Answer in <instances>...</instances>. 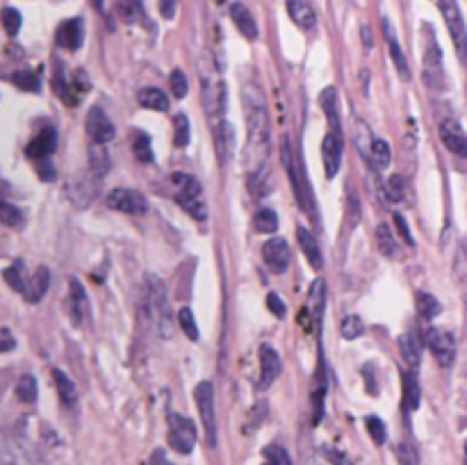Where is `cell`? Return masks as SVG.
<instances>
[{
  "label": "cell",
  "mask_w": 467,
  "mask_h": 465,
  "mask_svg": "<svg viewBox=\"0 0 467 465\" xmlns=\"http://www.w3.org/2000/svg\"><path fill=\"white\" fill-rule=\"evenodd\" d=\"M17 397L23 404H35L37 397H39V386H37V379L32 374H26L19 379L17 383Z\"/></svg>",
  "instance_id": "obj_31"
},
{
  "label": "cell",
  "mask_w": 467,
  "mask_h": 465,
  "mask_svg": "<svg viewBox=\"0 0 467 465\" xmlns=\"http://www.w3.org/2000/svg\"><path fill=\"white\" fill-rule=\"evenodd\" d=\"M137 98H140L142 108H146V110H155V112H166V110H169V98H166L164 91L158 89V87L142 89Z\"/></svg>",
  "instance_id": "obj_24"
},
{
  "label": "cell",
  "mask_w": 467,
  "mask_h": 465,
  "mask_svg": "<svg viewBox=\"0 0 467 465\" xmlns=\"http://www.w3.org/2000/svg\"><path fill=\"white\" fill-rule=\"evenodd\" d=\"M149 465H173V463L169 461V456L164 454V449H155V452L151 454Z\"/></svg>",
  "instance_id": "obj_52"
},
{
  "label": "cell",
  "mask_w": 467,
  "mask_h": 465,
  "mask_svg": "<svg viewBox=\"0 0 467 465\" xmlns=\"http://www.w3.org/2000/svg\"><path fill=\"white\" fill-rule=\"evenodd\" d=\"M175 7H178V0H160V14L164 19L175 17Z\"/></svg>",
  "instance_id": "obj_51"
},
{
  "label": "cell",
  "mask_w": 467,
  "mask_h": 465,
  "mask_svg": "<svg viewBox=\"0 0 467 465\" xmlns=\"http://www.w3.org/2000/svg\"><path fill=\"white\" fill-rule=\"evenodd\" d=\"M374 238H377V247H379V251L383 256H388V258L397 256V251H399V249H397L394 233L390 231L388 224H379L377 231H374Z\"/></svg>",
  "instance_id": "obj_27"
},
{
  "label": "cell",
  "mask_w": 467,
  "mask_h": 465,
  "mask_svg": "<svg viewBox=\"0 0 467 465\" xmlns=\"http://www.w3.org/2000/svg\"><path fill=\"white\" fill-rule=\"evenodd\" d=\"M287 12H289V19H292L298 28H303V30L315 28L317 17H315V12H312V7L308 3H303V0H289Z\"/></svg>",
  "instance_id": "obj_22"
},
{
  "label": "cell",
  "mask_w": 467,
  "mask_h": 465,
  "mask_svg": "<svg viewBox=\"0 0 467 465\" xmlns=\"http://www.w3.org/2000/svg\"><path fill=\"white\" fill-rule=\"evenodd\" d=\"M265 465H269V463H265Z\"/></svg>",
  "instance_id": "obj_55"
},
{
  "label": "cell",
  "mask_w": 467,
  "mask_h": 465,
  "mask_svg": "<svg viewBox=\"0 0 467 465\" xmlns=\"http://www.w3.org/2000/svg\"><path fill=\"white\" fill-rule=\"evenodd\" d=\"M89 169L94 176H105L110 169V155L105 151V144H91L89 146Z\"/></svg>",
  "instance_id": "obj_26"
},
{
  "label": "cell",
  "mask_w": 467,
  "mask_h": 465,
  "mask_svg": "<svg viewBox=\"0 0 467 465\" xmlns=\"http://www.w3.org/2000/svg\"><path fill=\"white\" fill-rule=\"evenodd\" d=\"M440 140L445 144V149H449L451 153L465 158L467 155V137L463 133V128L456 121H442L440 124Z\"/></svg>",
  "instance_id": "obj_16"
},
{
  "label": "cell",
  "mask_w": 467,
  "mask_h": 465,
  "mask_svg": "<svg viewBox=\"0 0 467 465\" xmlns=\"http://www.w3.org/2000/svg\"><path fill=\"white\" fill-rule=\"evenodd\" d=\"M383 32H385V41H388V48H390V57H392L397 73H399V78H401V80H408V78H410L408 62H406V55H403V50H401L399 41H397L394 30H392V26H390V21H388V19L383 21Z\"/></svg>",
  "instance_id": "obj_18"
},
{
  "label": "cell",
  "mask_w": 467,
  "mask_h": 465,
  "mask_svg": "<svg viewBox=\"0 0 467 465\" xmlns=\"http://www.w3.org/2000/svg\"><path fill=\"white\" fill-rule=\"evenodd\" d=\"M363 322H361V317H356V315H349V317H344V322L340 324V335L344 340H356V338H361L363 335Z\"/></svg>",
  "instance_id": "obj_37"
},
{
  "label": "cell",
  "mask_w": 467,
  "mask_h": 465,
  "mask_svg": "<svg viewBox=\"0 0 467 465\" xmlns=\"http://www.w3.org/2000/svg\"><path fill=\"white\" fill-rule=\"evenodd\" d=\"M12 80H14V85H17L19 89H23V91H32V94H39V91H41L39 78H37L35 73H30V71H17L12 75Z\"/></svg>",
  "instance_id": "obj_36"
},
{
  "label": "cell",
  "mask_w": 467,
  "mask_h": 465,
  "mask_svg": "<svg viewBox=\"0 0 467 465\" xmlns=\"http://www.w3.org/2000/svg\"><path fill=\"white\" fill-rule=\"evenodd\" d=\"M394 454H397V459H399L401 465H415V463H417V452H415V447L408 445V443H399V445H397Z\"/></svg>",
  "instance_id": "obj_47"
},
{
  "label": "cell",
  "mask_w": 467,
  "mask_h": 465,
  "mask_svg": "<svg viewBox=\"0 0 467 465\" xmlns=\"http://www.w3.org/2000/svg\"><path fill=\"white\" fill-rule=\"evenodd\" d=\"M178 322H180V329L185 331V335L189 340H198V326H196L194 312H191L189 308H180L178 310Z\"/></svg>",
  "instance_id": "obj_40"
},
{
  "label": "cell",
  "mask_w": 467,
  "mask_h": 465,
  "mask_svg": "<svg viewBox=\"0 0 467 465\" xmlns=\"http://www.w3.org/2000/svg\"><path fill=\"white\" fill-rule=\"evenodd\" d=\"M319 105L324 110L328 124H331V131L340 133V117H338V91L335 87H326L319 94Z\"/></svg>",
  "instance_id": "obj_23"
},
{
  "label": "cell",
  "mask_w": 467,
  "mask_h": 465,
  "mask_svg": "<svg viewBox=\"0 0 467 465\" xmlns=\"http://www.w3.org/2000/svg\"><path fill=\"white\" fill-rule=\"evenodd\" d=\"M263 260L274 274H283L289 267V247L283 238H271L263 247Z\"/></svg>",
  "instance_id": "obj_11"
},
{
  "label": "cell",
  "mask_w": 467,
  "mask_h": 465,
  "mask_svg": "<svg viewBox=\"0 0 467 465\" xmlns=\"http://www.w3.org/2000/svg\"><path fill=\"white\" fill-rule=\"evenodd\" d=\"M53 377H55V386H57L62 404H66V406H75V401H78V390H75L73 381L68 379L62 370H53Z\"/></svg>",
  "instance_id": "obj_25"
},
{
  "label": "cell",
  "mask_w": 467,
  "mask_h": 465,
  "mask_svg": "<svg viewBox=\"0 0 467 465\" xmlns=\"http://www.w3.org/2000/svg\"><path fill=\"white\" fill-rule=\"evenodd\" d=\"M365 424H367V431H370V436H372L374 443H377V445H383V443H385L388 429H385V424H383L381 417L370 415V417H367V420H365Z\"/></svg>",
  "instance_id": "obj_41"
},
{
  "label": "cell",
  "mask_w": 467,
  "mask_h": 465,
  "mask_svg": "<svg viewBox=\"0 0 467 465\" xmlns=\"http://www.w3.org/2000/svg\"><path fill=\"white\" fill-rule=\"evenodd\" d=\"M0 19H3V28H5V32H7V35H10V37L19 35L21 23H23L19 10H14V7H5L3 14H0Z\"/></svg>",
  "instance_id": "obj_39"
},
{
  "label": "cell",
  "mask_w": 467,
  "mask_h": 465,
  "mask_svg": "<svg viewBox=\"0 0 467 465\" xmlns=\"http://www.w3.org/2000/svg\"><path fill=\"white\" fill-rule=\"evenodd\" d=\"M55 149H57V131L53 126H46L26 146V155L39 162V160H46L48 155L55 153Z\"/></svg>",
  "instance_id": "obj_13"
},
{
  "label": "cell",
  "mask_w": 467,
  "mask_h": 465,
  "mask_svg": "<svg viewBox=\"0 0 467 465\" xmlns=\"http://www.w3.org/2000/svg\"><path fill=\"white\" fill-rule=\"evenodd\" d=\"M189 144V119L187 114H178L173 119V146L185 149Z\"/></svg>",
  "instance_id": "obj_33"
},
{
  "label": "cell",
  "mask_w": 467,
  "mask_h": 465,
  "mask_svg": "<svg viewBox=\"0 0 467 465\" xmlns=\"http://www.w3.org/2000/svg\"><path fill=\"white\" fill-rule=\"evenodd\" d=\"M244 98H247V162L251 160V173L265 169L263 158L267 151V112H265V98L263 94L251 87V94L244 89Z\"/></svg>",
  "instance_id": "obj_1"
},
{
  "label": "cell",
  "mask_w": 467,
  "mask_h": 465,
  "mask_svg": "<svg viewBox=\"0 0 467 465\" xmlns=\"http://www.w3.org/2000/svg\"><path fill=\"white\" fill-rule=\"evenodd\" d=\"M0 222H3L5 226L17 228V226H21V224H23V212L17 208V205L0 201Z\"/></svg>",
  "instance_id": "obj_38"
},
{
  "label": "cell",
  "mask_w": 467,
  "mask_h": 465,
  "mask_svg": "<svg viewBox=\"0 0 467 465\" xmlns=\"http://www.w3.org/2000/svg\"><path fill=\"white\" fill-rule=\"evenodd\" d=\"M440 5V12L442 17H445V23L449 28L451 37H454V41L458 48H463V39H465V21H463V14L458 10L456 0H438Z\"/></svg>",
  "instance_id": "obj_14"
},
{
  "label": "cell",
  "mask_w": 467,
  "mask_h": 465,
  "mask_svg": "<svg viewBox=\"0 0 467 465\" xmlns=\"http://www.w3.org/2000/svg\"><path fill=\"white\" fill-rule=\"evenodd\" d=\"M267 308H269L274 315H276L278 319H283L287 315V308H285V303H283V299L278 294H274V292H269L267 294Z\"/></svg>",
  "instance_id": "obj_48"
},
{
  "label": "cell",
  "mask_w": 467,
  "mask_h": 465,
  "mask_svg": "<svg viewBox=\"0 0 467 465\" xmlns=\"http://www.w3.org/2000/svg\"><path fill=\"white\" fill-rule=\"evenodd\" d=\"M169 445L180 454H189L196 445V426L185 415H169Z\"/></svg>",
  "instance_id": "obj_6"
},
{
  "label": "cell",
  "mask_w": 467,
  "mask_h": 465,
  "mask_svg": "<svg viewBox=\"0 0 467 465\" xmlns=\"http://www.w3.org/2000/svg\"><path fill=\"white\" fill-rule=\"evenodd\" d=\"M105 203L110 205L112 210L126 212V215H144V212L149 210L146 196L135 192V189H128V187L112 189V192L105 196Z\"/></svg>",
  "instance_id": "obj_7"
},
{
  "label": "cell",
  "mask_w": 467,
  "mask_h": 465,
  "mask_svg": "<svg viewBox=\"0 0 467 465\" xmlns=\"http://www.w3.org/2000/svg\"><path fill=\"white\" fill-rule=\"evenodd\" d=\"M419 386L412 374H406L403 377V410L406 413H412V410H417L419 406Z\"/></svg>",
  "instance_id": "obj_29"
},
{
  "label": "cell",
  "mask_w": 467,
  "mask_h": 465,
  "mask_svg": "<svg viewBox=\"0 0 467 465\" xmlns=\"http://www.w3.org/2000/svg\"><path fill=\"white\" fill-rule=\"evenodd\" d=\"M426 342H428V349H431L433 358L438 361L440 365H451L454 363V356H456V345H454V335L445 329H428L426 333Z\"/></svg>",
  "instance_id": "obj_8"
},
{
  "label": "cell",
  "mask_w": 467,
  "mask_h": 465,
  "mask_svg": "<svg viewBox=\"0 0 467 465\" xmlns=\"http://www.w3.org/2000/svg\"><path fill=\"white\" fill-rule=\"evenodd\" d=\"M280 374V356L274 347L263 345L260 347V381L258 388L260 390H267V388L274 386V381Z\"/></svg>",
  "instance_id": "obj_12"
},
{
  "label": "cell",
  "mask_w": 467,
  "mask_h": 465,
  "mask_svg": "<svg viewBox=\"0 0 467 465\" xmlns=\"http://www.w3.org/2000/svg\"><path fill=\"white\" fill-rule=\"evenodd\" d=\"M415 299H417V312H419V317H422V319H428V322H431L433 317H438V315H440L442 306H440V301L435 299L433 294H428V292H417V294H415Z\"/></svg>",
  "instance_id": "obj_28"
},
{
  "label": "cell",
  "mask_w": 467,
  "mask_h": 465,
  "mask_svg": "<svg viewBox=\"0 0 467 465\" xmlns=\"http://www.w3.org/2000/svg\"><path fill=\"white\" fill-rule=\"evenodd\" d=\"M171 182L175 185V201L189 217L205 222L208 219V205L203 201V189L201 182L189 173H173Z\"/></svg>",
  "instance_id": "obj_2"
},
{
  "label": "cell",
  "mask_w": 467,
  "mask_h": 465,
  "mask_svg": "<svg viewBox=\"0 0 467 465\" xmlns=\"http://www.w3.org/2000/svg\"><path fill=\"white\" fill-rule=\"evenodd\" d=\"M169 85H171V91H173L175 98H185L187 96V78H185V73H182L180 68H173V71H171Z\"/></svg>",
  "instance_id": "obj_45"
},
{
  "label": "cell",
  "mask_w": 467,
  "mask_h": 465,
  "mask_svg": "<svg viewBox=\"0 0 467 465\" xmlns=\"http://www.w3.org/2000/svg\"><path fill=\"white\" fill-rule=\"evenodd\" d=\"M117 14L124 23H137L144 17V7L140 0H117Z\"/></svg>",
  "instance_id": "obj_30"
},
{
  "label": "cell",
  "mask_w": 467,
  "mask_h": 465,
  "mask_svg": "<svg viewBox=\"0 0 467 465\" xmlns=\"http://www.w3.org/2000/svg\"><path fill=\"white\" fill-rule=\"evenodd\" d=\"M372 160L374 164L379 167V169H385L390 164V146L385 140H374L372 144Z\"/></svg>",
  "instance_id": "obj_42"
},
{
  "label": "cell",
  "mask_w": 467,
  "mask_h": 465,
  "mask_svg": "<svg viewBox=\"0 0 467 465\" xmlns=\"http://www.w3.org/2000/svg\"><path fill=\"white\" fill-rule=\"evenodd\" d=\"M399 349H401L403 361L408 365H412V368H417L422 354H419V345H417L415 335H401V338H399Z\"/></svg>",
  "instance_id": "obj_32"
},
{
  "label": "cell",
  "mask_w": 467,
  "mask_h": 465,
  "mask_svg": "<svg viewBox=\"0 0 467 465\" xmlns=\"http://www.w3.org/2000/svg\"><path fill=\"white\" fill-rule=\"evenodd\" d=\"M94 3H96V7H98V10H101V7H103V5H101L103 0H94Z\"/></svg>",
  "instance_id": "obj_54"
},
{
  "label": "cell",
  "mask_w": 467,
  "mask_h": 465,
  "mask_svg": "<svg viewBox=\"0 0 467 465\" xmlns=\"http://www.w3.org/2000/svg\"><path fill=\"white\" fill-rule=\"evenodd\" d=\"M342 133L328 131L324 135V142H321V160H324V169H326V178H335V173L340 171L342 164Z\"/></svg>",
  "instance_id": "obj_9"
},
{
  "label": "cell",
  "mask_w": 467,
  "mask_h": 465,
  "mask_svg": "<svg viewBox=\"0 0 467 465\" xmlns=\"http://www.w3.org/2000/svg\"><path fill=\"white\" fill-rule=\"evenodd\" d=\"M194 399H196L198 413H201L205 433H208V443L214 445L217 443V420H214V386L210 381H201V383L194 388Z\"/></svg>",
  "instance_id": "obj_5"
},
{
  "label": "cell",
  "mask_w": 467,
  "mask_h": 465,
  "mask_svg": "<svg viewBox=\"0 0 467 465\" xmlns=\"http://www.w3.org/2000/svg\"><path fill=\"white\" fill-rule=\"evenodd\" d=\"M82 39H85V28H82L80 19H68L57 28L55 41L66 50H78L82 46Z\"/></svg>",
  "instance_id": "obj_15"
},
{
  "label": "cell",
  "mask_w": 467,
  "mask_h": 465,
  "mask_svg": "<svg viewBox=\"0 0 467 465\" xmlns=\"http://www.w3.org/2000/svg\"><path fill=\"white\" fill-rule=\"evenodd\" d=\"M394 226L399 228V235L403 238V242L410 244V247H415V240H412V235H410V228H408V224H406V219L401 215H394Z\"/></svg>",
  "instance_id": "obj_49"
},
{
  "label": "cell",
  "mask_w": 467,
  "mask_h": 465,
  "mask_svg": "<svg viewBox=\"0 0 467 465\" xmlns=\"http://www.w3.org/2000/svg\"><path fill=\"white\" fill-rule=\"evenodd\" d=\"M5 281H7V285H10L14 292H23V287H26V283H23V276H21V263H17V265H12V267H7L5 269Z\"/></svg>",
  "instance_id": "obj_46"
},
{
  "label": "cell",
  "mask_w": 467,
  "mask_h": 465,
  "mask_svg": "<svg viewBox=\"0 0 467 465\" xmlns=\"http://www.w3.org/2000/svg\"><path fill=\"white\" fill-rule=\"evenodd\" d=\"M335 465H354L349 459H344V456H335Z\"/></svg>",
  "instance_id": "obj_53"
},
{
  "label": "cell",
  "mask_w": 467,
  "mask_h": 465,
  "mask_svg": "<svg viewBox=\"0 0 467 465\" xmlns=\"http://www.w3.org/2000/svg\"><path fill=\"white\" fill-rule=\"evenodd\" d=\"M14 347H17V340H14L12 331L10 329H0V354L12 352Z\"/></svg>",
  "instance_id": "obj_50"
},
{
  "label": "cell",
  "mask_w": 467,
  "mask_h": 465,
  "mask_svg": "<svg viewBox=\"0 0 467 465\" xmlns=\"http://www.w3.org/2000/svg\"><path fill=\"white\" fill-rule=\"evenodd\" d=\"M296 240H298V247L303 249V256L308 258V263L312 265V269H321V267H324V256H321V249H319L315 235H312L308 228L298 226Z\"/></svg>",
  "instance_id": "obj_19"
},
{
  "label": "cell",
  "mask_w": 467,
  "mask_h": 465,
  "mask_svg": "<svg viewBox=\"0 0 467 465\" xmlns=\"http://www.w3.org/2000/svg\"><path fill=\"white\" fill-rule=\"evenodd\" d=\"M263 454H265V459H267V463H269V465H292V463H289V454L280 445L265 447Z\"/></svg>",
  "instance_id": "obj_43"
},
{
  "label": "cell",
  "mask_w": 467,
  "mask_h": 465,
  "mask_svg": "<svg viewBox=\"0 0 467 465\" xmlns=\"http://www.w3.org/2000/svg\"><path fill=\"white\" fill-rule=\"evenodd\" d=\"M149 308L153 312V319L158 322V329L164 338L171 335V310H169V301H166V287L164 281L149 274Z\"/></svg>",
  "instance_id": "obj_3"
},
{
  "label": "cell",
  "mask_w": 467,
  "mask_h": 465,
  "mask_svg": "<svg viewBox=\"0 0 467 465\" xmlns=\"http://www.w3.org/2000/svg\"><path fill=\"white\" fill-rule=\"evenodd\" d=\"M385 192H388V196H390V201H403V196H406V182H403V178L401 176H390L388 178V185H385Z\"/></svg>",
  "instance_id": "obj_44"
},
{
  "label": "cell",
  "mask_w": 467,
  "mask_h": 465,
  "mask_svg": "<svg viewBox=\"0 0 467 465\" xmlns=\"http://www.w3.org/2000/svg\"><path fill=\"white\" fill-rule=\"evenodd\" d=\"M48 285H50V272L48 267H37L35 274L30 276L28 285L23 287V296H26L28 303H39L44 299V294L48 292Z\"/></svg>",
  "instance_id": "obj_17"
},
{
  "label": "cell",
  "mask_w": 467,
  "mask_h": 465,
  "mask_svg": "<svg viewBox=\"0 0 467 465\" xmlns=\"http://www.w3.org/2000/svg\"><path fill=\"white\" fill-rule=\"evenodd\" d=\"M133 151H135V158L140 160V162H144V164H151L153 162V149H151L149 135L137 133L135 135V142H133Z\"/></svg>",
  "instance_id": "obj_35"
},
{
  "label": "cell",
  "mask_w": 467,
  "mask_h": 465,
  "mask_svg": "<svg viewBox=\"0 0 467 465\" xmlns=\"http://www.w3.org/2000/svg\"><path fill=\"white\" fill-rule=\"evenodd\" d=\"M231 19H233V23L237 26V30L247 37V39H258V23H256V19H254V14L249 12V7L247 5H242V3H233L231 5Z\"/></svg>",
  "instance_id": "obj_20"
},
{
  "label": "cell",
  "mask_w": 467,
  "mask_h": 465,
  "mask_svg": "<svg viewBox=\"0 0 467 465\" xmlns=\"http://www.w3.org/2000/svg\"><path fill=\"white\" fill-rule=\"evenodd\" d=\"M85 128L94 144H107L114 140V124L105 114V110L98 108V105H94V108L89 110Z\"/></svg>",
  "instance_id": "obj_10"
},
{
  "label": "cell",
  "mask_w": 467,
  "mask_h": 465,
  "mask_svg": "<svg viewBox=\"0 0 467 465\" xmlns=\"http://www.w3.org/2000/svg\"><path fill=\"white\" fill-rule=\"evenodd\" d=\"M280 160H283V167L287 169V176H289V182H292L294 187V194H296V201L298 205L308 212V215L315 219V205H312V196L310 192H305L303 185H305V176L298 173V167H296V160H294V153H292V146H289V140L280 142Z\"/></svg>",
  "instance_id": "obj_4"
},
{
  "label": "cell",
  "mask_w": 467,
  "mask_h": 465,
  "mask_svg": "<svg viewBox=\"0 0 467 465\" xmlns=\"http://www.w3.org/2000/svg\"><path fill=\"white\" fill-rule=\"evenodd\" d=\"M71 283V292H68V315L75 324H82V319H85V312H87V294H85V287L80 285L78 278H71L68 281Z\"/></svg>",
  "instance_id": "obj_21"
},
{
  "label": "cell",
  "mask_w": 467,
  "mask_h": 465,
  "mask_svg": "<svg viewBox=\"0 0 467 465\" xmlns=\"http://www.w3.org/2000/svg\"><path fill=\"white\" fill-rule=\"evenodd\" d=\"M254 228L258 233H276L278 231V217L274 215V210H260L254 217Z\"/></svg>",
  "instance_id": "obj_34"
}]
</instances>
